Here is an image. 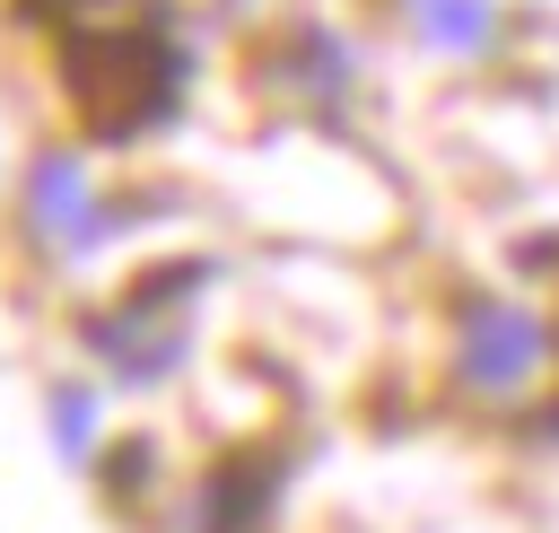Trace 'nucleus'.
<instances>
[{
    "mask_svg": "<svg viewBox=\"0 0 559 533\" xmlns=\"http://www.w3.org/2000/svg\"><path fill=\"white\" fill-rule=\"evenodd\" d=\"M35 227L61 236V245H96V201H87V175L70 157H44L35 166Z\"/></svg>",
    "mask_w": 559,
    "mask_h": 533,
    "instance_id": "nucleus-2",
    "label": "nucleus"
},
{
    "mask_svg": "<svg viewBox=\"0 0 559 533\" xmlns=\"http://www.w3.org/2000/svg\"><path fill=\"white\" fill-rule=\"evenodd\" d=\"M262 498H271V472H262V463H218V472L201 481V524H192V533H253Z\"/></svg>",
    "mask_w": 559,
    "mask_h": 533,
    "instance_id": "nucleus-3",
    "label": "nucleus"
},
{
    "mask_svg": "<svg viewBox=\"0 0 559 533\" xmlns=\"http://www.w3.org/2000/svg\"><path fill=\"white\" fill-rule=\"evenodd\" d=\"M140 481H148V454H140V446H131V454H114V489H140Z\"/></svg>",
    "mask_w": 559,
    "mask_h": 533,
    "instance_id": "nucleus-5",
    "label": "nucleus"
},
{
    "mask_svg": "<svg viewBox=\"0 0 559 533\" xmlns=\"http://www.w3.org/2000/svg\"><path fill=\"white\" fill-rule=\"evenodd\" d=\"M52 411H61V437H70V454H79V446H87V393H61Z\"/></svg>",
    "mask_w": 559,
    "mask_h": 533,
    "instance_id": "nucleus-4",
    "label": "nucleus"
},
{
    "mask_svg": "<svg viewBox=\"0 0 559 533\" xmlns=\"http://www.w3.org/2000/svg\"><path fill=\"white\" fill-rule=\"evenodd\" d=\"M533 358H542V332H533L524 315H507V306H472V323H463V376H472L480 393H507Z\"/></svg>",
    "mask_w": 559,
    "mask_h": 533,
    "instance_id": "nucleus-1",
    "label": "nucleus"
}]
</instances>
